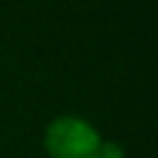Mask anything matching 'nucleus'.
Returning <instances> with one entry per match:
<instances>
[{
    "instance_id": "obj_2",
    "label": "nucleus",
    "mask_w": 158,
    "mask_h": 158,
    "mask_svg": "<svg viewBox=\"0 0 158 158\" xmlns=\"http://www.w3.org/2000/svg\"><path fill=\"white\" fill-rule=\"evenodd\" d=\"M99 158H123V148L114 141H101V151Z\"/></svg>"
},
{
    "instance_id": "obj_1",
    "label": "nucleus",
    "mask_w": 158,
    "mask_h": 158,
    "mask_svg": "<svg viewBox=\"0 0 158 158\" xmlns=\"http://www.w3.org/2000/svg\"><path fill=\"white\" fill-rule=\"evenodd\" d=\"M99 131L79 116H57L44 131V151L49 158H99Z\"/></svg>"
}]
</instances>
